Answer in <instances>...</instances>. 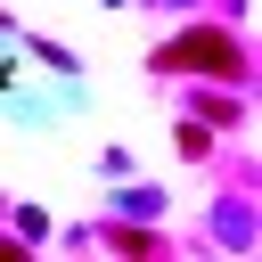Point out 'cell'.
Wrapping results in <instances>:
<instances>
[{
	"mask_svg": "<svg viewBox=\"0 0 262 262\" xmlns=\"http://www.w3.org/2000/svg\"><path fill=\"white\" fill-rule=\"evenodd\" d=\"M147 66H156L164 82H221V90H246L254 49H246L229 25H188V33H180V41H164Z\"/></svg>",
	"mask_w": 262,
	"mask_h": 262,
	"instance_id": "6da1fadb",
	"label": "cell"
},
{
	"mask_svg": "<svg viewBox=\"0 0 262 262\" xmlns=\"http://www.w3.org/2000/svg\"><path fill=\"white\" fill-rule=\"evenodd\" d=\"M188 115L213 123V131H237V123H246V98L221 90V82H188Z\"/></svg>",
	"mask_w": 262,
	"mask_h": 262,
	"instance_id": "7a4b0ae2",
	"label": "cell"
},
{
	"mask_svg": "<svg viewBox=\"0 0 262 262\" xmlns=\"http://www.w3.org/2000/svg\"><path fill=\"white\" fill-rule=\"evenodd\" d=\"M98 246H106V254H131V262H156V254H172L156 229H131V221H98Z\"/></svg>",
	"mask_w": 262,
	"mask_h": 262,
	"instance_id": "3957f363",
	"label": "cell"
},
{
	"mask_svg": "<svg viewBox=\"0 0 262 262\" xmlns=\"http://www.w3.org/2000/svg\"><path fill=\"white\" fill-rule=\"evenodd\" d=\"M180 156H188V164H213V123L188 115V123H180Z\"/></svg>",
	"mask_w": 262,
	"mask_h": 262,
	"instance_id": "277c9868",
	"label": "cell"
},
{
	"mask_svg": "<svg viewBox=\"0 0 262 262\" xmlns=\"http://www.w3.org/2000/svg\"><path fill=\"white\" fill-rule=\"evenodd\" d=\"M25 49H33V57H41V66H57V74H66V66H74V49H57V41H41V33H33V41H25Z\"/></svg>",
	"mask_w": 262,
	"mask_h": 262,
	"instance_id": "5b68a950",
	"label": "cell"
}]
</instances>
